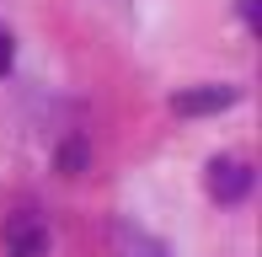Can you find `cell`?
Listing matches in <instances>:
<instances>
[{"label":"cell","mask_w":262,"mask_h":257,"mask_svg":"<svg viewBox=\"0 0 262 257\" xmlns=\"http://www.w3.org/2000/svg\"><path fill=\"white\" fill-rule=\"evenodd\" d=\"M252 193V166L235 156L225 161H209V198L214 204H241V198Z\"/></svg>","instance_id":"1"},{"label":"cell","mask_w":262,"mask_h":257,"mask_svg":"<svg viewBox=\"0 0 262 257\" xmlns=\"http://www.w3.org/2000/svg\"><path fill=\"white\" fill-rule=\"evenodd\" d=\"M241 102V91L235 86H187L171 97V113H182V118H204V113H225Z\"/></svg>","instance_id":"2"},{"label":"cell","mask_w":262,"mask_h":257,"mask_svg":"<svg viewBox=\"0 0 262 257\" xmlns=\"http://www.w3.org/2000/svg\"><path fill=\"white\" fill-rule=\"evenodd\" d=\"M49 252V230L32 215H11L6 220V257H43Z\"/></svg>","instance_id":"3"},{"label":"cell","mask_w":262,"mask_h":257,"mask_svg":"<svg viewBox=\"0 0 262 257\" xmlns=\"http://www.w3.org/2000/svg\"><path fill=\"white\" fill-rule=\"evenodd\" d=\"M118 252L123 257H166L161 241L145 236V230H134V225H118Z\"/></svg>","instance_id":"4"},{"label":"cell","mask_w":262,"mask_h":257,"mask_svg":"<svg viewBox=\"0 0 262 257\" xmlns=\"http://www.w3.org/2000/svg\"><path fill=\"white\" fill-rule=\"evenodd\" d=\"M86 139H64V145H59V172H64V177H75L80 166H86Z\"/></svg>","instance_id":"5"},{"label":"cell","mask_w":262,"mask_h":257,"mask_svg":"<svg viewBox=\"0 0 262 257\" xmlns=\"http://www.w3.org/2000/svg\"><path fill=\"white\" fill-rule=\"evenodd\" d=\"M11 59H16V49H11V32L0 27V75H6V70H11Z\"/></svg>","instance_id":"6"}]
</instances>
